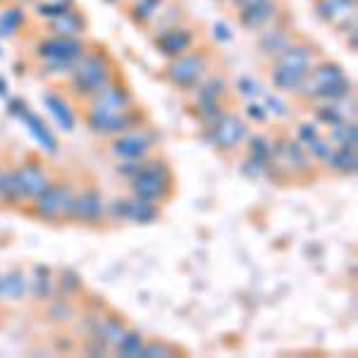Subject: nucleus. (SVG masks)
Masks as SVG:
<instances>
[{
    "label": "nucleus",
    "mask_w": 358,
    "mask_h": 358,
    "mask_svg": "<svg viewBox=\"0 0 358 358\" xmlns=\"http://www.w3.org/2000/svg\"><path fill=\"white\" fill-rule=\"evenodd\" d=\"M117 77V65H115L113 55L106 48H94L91 45L86 53L72 65L67 74V91L79 101H86L101 91L106 84H110Z\"/></svg>",
    "instance_id": "obj_1"
},
{
    "label": "nucleus",
    "mask_w": 358,
    "mask_h": 358,
    "mask_svg": "<svg viewBox=\"0 0 358 358\" xmlns=\"http://www.w3.org/2000/svg\"><path fill=\"white\" fill-rule=\"evenodd\" d=\"M213 62H215L213 48H208V45H196V48L187 50V53L167 60L160 79L170 84L172 89L182 91V94H192L196 86L213 72Z\"/></svg>",
    "instance_id": "obj_2"
},
{
    "label": "nucleus",
    "mask_w": 358,
    "mask_h": 358,
    "mask_svg": "<svg viewBox=\"0 0 358 358\" xmlns=\"http://www.w3.org/2000/svg\"><path fill=\"white\" fill-rule=\"evenodd\" d=\"M131 182V196H138L151 203H165L175 192V175L165 160H143L141 170L136 172Z\"/></svg>",
    "instance_id": "obj_3"
},
{
    "label": "nucleus",
    "mask_w": 358,
    "mask_h": 358,
    "mask_svg": "<svg viewBox=\"0 0 358 358\" xmlns=\"http://www.w3.org/2000/svg\"><path fill=\"white\" fill-rule=\"evenodd\" d=\"M91 41L82 36H57V34H48V36L38 38L34 45V57L38 62H57L72 69L74 62L82 57L86 50L91 48Z\"/></svg>",
    "instance_id": "obj_4"
},
{
    "label": "nucleus",
    "mask_w": 358,
    "mask_h": 358,
    "mask_svg": "<svg viewBox=\"0 0 358 358\" xmlns=\"http://www.w3.org/2000/svg\"><path fill=\"white\" fill-rule=\"evenodd\" d=\"M74 194H77L74 184L57 182V179H53V182H50L48 187H45L43 192L31 201L34 217L45 220V222L67 220L69 208H72V201H74Z\"/></svg>",
    "instance_id": "obj_5"
},
{
    "label": "nucleus",
    "mask_w": 358,
    "mask_h": 358,
    "mask_svg": "<svg viewBox=\"0 0 358 358\" xmlns=\"http://www.w3.org/2000/svg\"><path fill=\"white\" fill-rule=\"evenodd\" d=\"M84 122L94 134L113 138L122 131L136 129L141 127V122H146V115H143L138 108H131V110L124 113H96V110H86L84 113Z\"/></svg>",
    "instance_id": "obj_6"
},
{
    "label": "nucleus",
    "mask_w": 358,
    "mask_h": 358,
    "mask_svg": "<svg viewBox=\"0 0 358 358\" xmlns=\"http://www.w3.org/2000/svg\"><path fill=\"white\" fill-rule=\"evenodd\" d=\"M206 129H208V141L222 153H232L236 148H241L248 136V124L239 115L227 113V110L220 115V120H217L215 124L206 127Z\"/></svg>",
    "instance_id": "obj_7"
},
{
    "label": "nucleus",
    "mask_w": 358,
    "mask_h": 358,
    "mask_svg": "<svg viewBox=\"0 0 358 358\" xmlns=\"http://www.w3.org/2000/svg\"><path fill=\"white\" fill-rule=\"evenodd\" d=\"M153 148L155 136L151 131L141 129V127L122 131V134L113 136L110 143H108V153L117 160H146L153 153Z\"/></svg>",
    "instance_id": "obj_8"
},
{
    "label": "nucleus",
    "mask_w": 358,
    "mask_h": 358,
    "mask_svg": "<svg viewBox=\"0 0 358 358\" xmlns=\"http://www.w3.org/2000/svg\"><path fill=\"white\" fill-rule=\"evenodd\" d=\"M153 45L165 60H172V57L187 53L199 45V31L192 24H184V22H177V24H170L165 29H160L153 36Z\"/></svg>",
    "instance_id": "obj_9"
},
{
    "label": "nucleus",
    "mask_w": 358,
    "mask_h": 358,
    "mask_svg": "<svg viewBox=\"0 0 358 358\" xmlns=\"http://www.w3.org/2000/svg\"><path fill=\"white\" fill-rule=\"evenodd\" d=\"M84 103H86V110H96V113H124L136 108L134 94H131L129 86L120 82V77H115L110 84H106L101 91L89 96Z\"/></svg>",
    "instance_id": "obj_10"
},
{
    "label": "nucleus",
    "mask_w": 358,
    "mask_h": 358,
    "mask_svg": "<svg viewBox=\"0 0 358 358\" xmlns=\"http://www.w3.org/2000/svg\"><path fill=\"white\" fill-rule=\"evenodd\" d=\"M256 34H258V41H256L258 43V55H261L263 60H273L275 55H280L282 50H285L287 45L299 36L296 29L287 22V15H282L277 22H273V24H268Z\"/></svg>",
    "instance_id": "obj_11"
},
{
    "label": "nucleus",
    "mask_w": 358,
    "mask_h": 358,
    "mask_svg": "<svg viewBox=\"0 0 358 358\" xmlns=\"http://www.w3.org/2000/svg\"><path fill=\"white\" fill-rule=\"evenodd\" d=\"M103 217H106V201H103V194L96 187H86L74 194L67 220L77 224H98Z\"/></svg>",
    "instance_id": "obj_12"
},
{
    "label": "nucleus",
    "mask_w": 358,
    "mask_h": 358,
    "mask_svg": "<svg viewBox=\"0 0 358 358\" xmlns=\"http://www.w3.org/2000/svg\"><path fill=\"white\" fill-rule=\"evenodd\" d=\"M315 17L339 31H356V0H313Z\"/></svg>",
    "instance_id": "obj_13"
},
{
    "label": "nucleus",
    "mask_w": 358,
    "mask_h": 358,
    "mask_svg": "<svg viewBox=\"0 0 358 358\" xmlns=\"http://www.w3.org/2000/svg\"><path fill=\"white\" fill-rule=\"evenodd\" d=\"M15 175H17V187H20L22 203H31V201L53 182L50 172L45 170V165H41L38 160H27L24 165L15 167Z\"/></svg>",
    "instance_id": "obj_14"
},
{
    "label": "nucleus",
    "mask_w": 358,
    "mask_h": 358,
    "mask_svg": "<svg viewBox=\"0 0 358 358\" xmlns=\"http://www.w3.org/2000/svg\"><path fill=\"white\" fill-rule=\"evenodd\" d=\"M282 15H287V8L282 0H263V3L253 5V8L236 13V24L248 34H256L268 24H273V22H277Z\"/></svg>",
    "instance_id": "obj_15"
},
{
    "label": "nucleus",
    "mask_w": 358,
    "mask_h": 358,
    "mask_svg": "<svg viewBox=\"0 0 358 358\" xmlns=\"http://www.w3.org/2000/svg\"><path fill=\"white\" fill-rule=\"evenodd\" d=\"M110 215L120 217V220H129V222H138V224H151L160 217V208L158 203H151V201H143L138 196H131V199H117L110 203Z\"/></svg>",
    "instance_id": "obj_16"
},
{
    "label": "nucleus",
    "mask_w": 358,
    "mask_h": 358,
    "mask_svg": "<svg viewBox=\"0 0 358 358\" xmlns=\"http://www.w3.org/2000/svg\"><path fill=\"white\" fill-rule=\"evenodd\" d=\"M306 77H308V74L268 62V79H270V84H273V89L277 91V94H292L294 96L303 86Z\"/></svg>",
    "instance_id": "obj_17"
},
{
    "label": "nucleus",
    "mask_w": 358,
    "mask_h": 358,
    "mask_svg": "<svg viewBox=\"0 0 358 358\" xmlns=\"http://www.w3.org/2000/svg\"><path fill=\"white\" fill-rule=\"evenodd\" d=\"M50 34H57V36H84L86 34V17L79 13V10L69 8L62 15L53 17V20L45 22Z\"/></svg>",
    "instance_id": "obj_18"
},
{
    "label": "nucleus",
    "mask_w": 358,
    "mask_h": 358,
    "mask_svg": "<svg viewBox=\"0 0 358 358\" xmlns=\"http://www.w3.org/2000/svg\"><path fill=\"white\" fill-rule=\"evenodd\" d=\"M342 79H346L344 67L339 65L337 60H327V57L322 55L320 60H317L315 65L310 67V72H308V77H306L303 84H308V86H327V84L342 82Z\"/></svg>",
    "instance_id": "obj_19"
},
{
    "label": "nucleus",
    "mask_w": 358,
    "mask_h": 358,
    "mask_svg": "<svg viewBox=\"0 0 358 358\" xmlns=\"http://www.w3.org/2000/svg\"><path fill=\"white\" fill-rule=\"evenodd\" d=\"M17 115L22 117V122L27 124V129L31 131V136L36 138L38 143L45 148L48 153H57V138L53 136V131L48 129V124L43 122L38 115H34V113H29L27 110V106H20V110H17Z\"/></svg>",
    "instance_id": "obj_20"
},
{
    "label": "nucleus",
    "mask_w": 358,
    "mask_h": 358,
    "mask_svg": "<svg viewBox=\"0 0 358 358\" xmlns=\"http://www.w3.org/2000/svg\"><path fill=\"white\" fill-rule=\"evenodd\" d=\"M229 91V82L222 72H210L208 77L192 91L196 103H208V101H222Z\"/></svg>",
    "instance_id": "obj_21"
},
{
    "label": "nucleus",
    "mask_w": 358,
    "mask_h": 358,
    "mask_svg": "<svg viewBox=\"0 0 358 358\" xmlns=\"http://www.w3.org/2000/svg\"><path fill=\"white\" fill-rule=\"evenodd\" d=\"M31 282L22 270H13L8 275H0V299H10V301H20L24 299Z\"/></svg>",
    "instance_id": "obj_22"
},
{
    "label": "nucleus",
    "mask_w": 358,
    "mask_h": 358,
    "mask_svg": "<svg viewBox=\"0 0 358 358\" xmlns=\"http://www.w3.org/2000/svg\"><path fill=\"white\" fill-rule=\"evenodd\" d=\"M325 165L339 177H354L356 175V165H358L356 148H337V146H334V151H332L330 158H327Z\"/></svg>",
    "instance_id": "obj_23"
},
{
    "label": "nucleus",
    "mask_w": 358,
    "mask_h": 358,
    "mask_svg": "<svg viewBox=\"0 0 358 358\" xmlns=\"http://www.w3.org/2000/svg\"><path fill=\"white\" fill-rule=\"evenodd\" d=\"M43 103L48 106L50 115L57 120V124H60V129L65 131H72L74 124H77V117H74V113L69 110V106L65 101H62L60 96H53V94H45L43 96Z\"/></svg>",
    "instance_id": "obj_24"
},
{
    "label": "nucleus",
    "mask_w": 358,
    "mask_h": 358,
    "mask_svg": "<svg viewBox=\"0 0 358 358\" xmlns=\"http://www.w3.org/2000/svg\"><path fill=\"white\" fill-rule=\"evenodd\" d=\"M143 344H146V339H143V334H141V332H136V330H129V327H127L124 334H122V337H120V342L115 344L113 349L117 351V356H124V358H138V356H141Z\"/></svg>",
    "instance_id": "obj_25"
},
{
    "label": "nucleus",
    "mask_w": 358,
    "mask_h": 358,
    "mask_svg": "<svg viewBox=\"0 0 358 358\" xmlns=\"http://www.w3.org/2000/svg\"><path fill=\"white\" fill-rule=\"evenodd\" d=\"M330 141L337 148H356V143H358L356 120H346L342 124L330 127Z\"/></svg>",
    "instance_id": "obj_26"
},
{
    "label": "nucleus",
    "mask_w": 358,
    "mask_h": 358,
    "mask_svg": "<svg viewBox=\"0 0 358 358\" xmlns=\"http://www.w3.org/2000/svg\"><path fill=\"white\" fill-rule=\"evenodd\" d=\"M175 354H179L177 346L170 342H163V339H151V342H146L141 349V358H167Z\"/></svg>",
    "instance_id": "obj_27"
},
{
    "label": "nucleus",
    "mask_w": 358,
    "mask_h": 358,
    "mask_svg": "<svg viewBox=\"0 0 358 358\" xmlns=\"http://www.w3.org/2000/svg\"><path fill=\"white\" fill-rule=\"evenodd\" d=\"M20 10H8L5 15H0V36H15L22 27V15H17Z\"/></svg>",
    "instance_id": "obj_28"
},
{
    "label": "nucleus",
    "mask_w": 358,
    "mask_h": 358,
    "mask_svg": "<svg viewBox=\"0 0 358 358\" xmlns=\"http://www.w3.org/2000/svg\"><path fill=\"white\" fill-rule=\"evenodd\" d=\"M296 136H299L296 141L306 148L308 143H313L315 138L322 136V134H320V127H317V122H303V124L296 127Z\"/></svg>",
    "instance_id": "obj_29"
},
{
    "label": "nucleus",
    "mask_w": 358,
    "mask_h": 358,
    "mask_svg": "<svg viewBox=\"0 0 358 358\" xmlns=\"http://www.w3.org/2000/svg\"><path fill=\"white\" fill-rule=\"evenodd\" d=\"M48 317H53V320H57V322H69L74 317V310L67 301H55L53 306H50Z\"/></svg>",
    "instance_id": "obj_30"
},
{
    "label": "nucleus",
    "mask_w": 358,
    "mask_h": 358,
    "mask_svg": "<svg viewBox=\"0 0 358 358\" xmlns=\"http://www.w3.org/2000/svg\"><path fill=\"white\" fill-rule=\"evenodd\" d=\"M34 285V296L36 299H48L50 296V287H53V280L48 277V273H45V277H41V270H38V277L36 280H29Z\"/></svg>",
    "instance_id": "obj_31"
},
{
    "label": "nucleus",
    "mask_w": 358,
    "mask_h": 358,
    "mask_svg": "<svg viewBox=\"0 0 358 358\" xmlns=\"http://www.w3.org/2000/svg\"><path fill=\"white\" fill-rule=\"evenodd\" d=\"M246 115L253 120V122L263 124L265 120H268V110H265V106H261V103H248L246 106Z\"/></svg>",
    "instance_id": "obj_32"
},
{
    "label": "nucleus",
    "mask_w": 358,
    "mask_h": 358,
    "mask_svg": "<svg viewBox=\"0 0 358 358\" xmlns=\"http://www.w3.org/2000/svg\"><path fill=\"white\" fill-rule=\"evenodd\" d=\"M268 113H275V115H289V110H287V103L277 101L275 96H268V108H265Z\"/></svg>",
    "instance_id": "obj_33"
},
{
    "label": "nucleus",
    "mask_w": 358,
    "mask_h": 358,
    "mask_svg": "<svg viewBox=\"0 0 358 358\" xmlns=\"http://www.w3.org/2000/svg\"><path fill=\"white\" fill-rule=\"evenodd\" d=\"M258 3H263V0H229V8L234 10V15L236 13H241V10H248V8H253V5H258Z\"/></svg>",
    "instance_id": "obj_34"
},
{
    "label": "nucleus",
    "mask_w": 358,
    "mask_h": 358,
    "mask_svg": "<svg viewBox=\"0 0 358 358\" xmlns=\"http://www.w3.org/2000/svg\"><path fill=\"white\" fill-rule=\"evenodd\" d=\"M239 84H244V79H239ZM246 84L251 86V82L246 79ZM241 94H246V96H256L258 94V84H253V89H241Z\"/></svg>",
    "instance_id": "obj_35"
},
{
    "label": "nucleus",
    "mask_w": 358,
    "mask_h": 358,
    "mask_svg": "<svg viewBox=\"0 0 358 358\" xmlns=\"http://www.w3.org/2000/svg\"><path fill=\"white\" fill-rule=\"evenodd\" d=\"M0 184H3V170H0Z\"/></svg>",
    "instance_id": "obj_36"
},
{
    "label": "nucleus",
    "mask_w": 358,
    "mask_h": 358,
    "mask_svg": "<svg viewBox=\"0 0 358 358\" xmlns=\"http://www.w3.org/2000/svg\"><path fill=\"white\" fill-rule=\"evenodd\" d=\"M220 3H224V5H227V3H229V0H220Z\"/></svg>",
    "instance_id": "obj_37"
}]
</instances>
